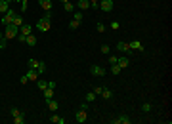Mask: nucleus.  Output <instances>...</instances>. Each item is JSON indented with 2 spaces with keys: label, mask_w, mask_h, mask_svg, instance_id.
<instances>
[{
  "label": "nucleus",
  "mask_w": 172,
  "mask_h": 124,
  "mask_svg": "<svg viewBox=\"0 0 172 124\" xmlns=\"http://www.w3.org/2000/svg\"><path fill=\"white\" fill-rule=\"evenodd\" d=\"M94 94H96V95H101V92H103V88H101V86H96V88H94Z\"/></svg>",
  "instance_id": "37"
},
{
  "label": "nucleus",
  "mask_w": 172,
  "mask_h": 124,
  "mask_svg": "<svg viewBox=\"0 0 172 124\" xmlns=\"http://www.w3.org/2000/svg\"><path fill=\"white\" fill-rule=\"evenodd\" d=\"M50 27H52V21H50V19H46V17H42V19H38V21H36V29L42 31V33L50 31Z\"/></svg>",
  "instance_id": "3"
},
{
  "label": "nucleus",
  "mask_w": 172,
  "mask_h": 124,
  "mask_svg": "<svg viewBox=\"0 0 172 124\" xmlns=\"http://www.w3.org/2000/svg\"><path fill=\"white\" fill-rule=\"evenodd\" d=\"M17 34H19V27H15L14 23L6 25V31H4V37H6V38H15Z\"/></svg>",
  "instance_id": "2"
},
{
  "label": "nucleus",
  "mask_w": 172,
  "mask_h": 124,
  "mask_svg": "<svg viewBox=\"0 0 172 124\" xmlns=\"http://www.w3.org/2000/svg\"><path fill=\"white\" fill-rule=\"evenodd\" d=\"M109 50H111V48H109L107 44H103V46H101V54H107L109 55Z\"/></svg>",
  "instance_id": "39"
},
{
  "label": "nucleus",
  "mask_w": 172,
  "mask_h": 124,
  "mask_svg": "<svg viewBox=\"0 0 172 124\" xmlns=\"http://www.w3.org/2000/svg\"><path fill=\"white\" fill-rule=\"evenodd\" d=\"M111 29H113V31L121 29V23H119V21H111Z\"/></svg>",
  "instance_id": "38"
},
{
  "label": "nucleus",
  "mask_w": 172,
  "mask_h": 124,
  "mask_svg": "<svg viewBox=\"0 0 172 124\" xmlns=\"http://www.w3.org/2000/svg\"><path fill=\"white\" fill-rule=\"evenodd\" d=\"M14 122L15 124H25V115H17V117H14Z\"/></svg>",
  "instance_id": "27"
},
{
  "label": "nucleus",
  "mask_w": 172,
  "mask_h": 124,
  "mask_svg": "<svg viewBox=\"0 0 172 124\" xmlns=\"http://www.w3.org/2000/svg\"><path fill=\"white\" fill-rule=\"evenodd\" d=\"M6 46H8V38H6V37H2V38H0V50H4Z\"/></svg>",
  "instance_id": "34"
},
{
  "label": "nucleus",
  "mask_w": 172,
  "mask_h": 124,
  "mask_svg": "<svg viewBox=\"0 0 172 124\" xmlns=\"http://www.w3.org/2000/svg\"><path fill=\"white\" fill-rule=\"evenodd\" d=\"M113 2H115V0H113Z\"/></svg>",
  "instance_id": "46"
},
{
  "label": "nucleus",
  "mask_w": 172,
  "mask_h": 124,
  "mask_svg": "<svg viewBox=\"0 0 172 124\" xmlns=\"http://www.w3.org/2000/svg\"><path fill=\"white\" fill-rule=\"evenodd\" d=\"M130 61H132L130 57H119V59H117V65L121 67V69H126V67L130 65Z\"/></svg>",
  "instance_id": "10"
},
{
  "label": "nucleus",
  "mask_w": 172,
  "mask_h": 124,
  "mask_svg": "<svg viewBox=\"0 0 172 124\" xmlns=\"http://www.w3.org/2000/svg\"><path fill=\"white\" fill-rule=\"evenodd\" d=\"M121 71H122V69L117 65V63H115V65H111V73H113V75H121Z\"/></svg>",
  "instance_id": "31"
},
{
  "label": "nucleus",
  "mask_w": 172,
  "mask_h": 124,
  "mask_svg": "<svg viewBox=\"0 0 172 124\" xmlns=\"http://www.w3.org/2000/svg\"><path fill=\"white\" fill-rule=\"evenodd\" d=\"M94 99H96V94H94V92H88V94H86V101H94Z\"/></svg>",
  "instance_id": "33"
},
{
  "label": "nucleus",
  "mask_w": 172,
  "mask_h": 124,
  "mask_svg": "<svg viewBox=\"0 0 172 124\" xmlns=\"http://www.w3.org/2000/svg\"><path fill=\"white\" fill-rule=\"evenodd\" d=\"M6 2H8V4H12V2H14V0H6Z\"/></svg>",
  "instance_id": "42"
},
{
  "label": "nucleus",
  "mask_w": 172,
  "mask_h": 124,
  "mask_svg": "<svg viewBox=\"0 0 172 124\" xmlns=\"http://www.w3.org/2000/svg\"><path fill=\"white\" fill-rule=\"evenodd\" d=\"M25 77L29 78V80H35V82H36V80H38V78H40V75H38V73H36V71H35V69H29V73L25 75Z\"/></svg>",
  "instance_id": "12"
},
{
  "label": "nucleus",
  "mask_w": 172,
  "mask_h": 124,
  "mask_svg": "<svg viewBox=\"0 0 172 124\" xmlns=\"http://www.w3.org/2000/svg\"><path fill=\"white\" fill-rule=\"evenodd\" d=\"M8 10H10V4H8L6 0H0V15H4Z\"/></svg>",
  "instance_id": "15"
},
{
  "label": "nucleus",
  "mask_w": 172,
  "mask_h": 124,
  "mask_svg": "<svg viewBox=\"0 0 172 124\" xmlns=\"http://www.w3.org/2000/svg\"><path fill=\"white\" fill-rule=\"evenodd\" d=\"M101 97H103V99H111V97H113V92L109 90V88H103V92H101Z\"/></svg>",
  "instance_id": "20"
},
{
  "label": "nucleus",
  "mask_w": 172,
  "mask_h": 124,
  "mask_svg": "<svg viewBox=\"0 0 172 124\" xmlns=\"http://www.w3.org/2000/svg\"><path fill=\"white\" fill-rule=\"evenodd\" d=\"M10 115H12V117H17V115H25V113H23V111H19L17 107H12V109H10Z\"/></svg>",
  "instance_id": "28"
},
{
  "label": "nucleus",
  "mask_w": 172,
  "mask_h": 124,
  "mask_svg": "<svg viewBox=\"0 0 172 124\" xmlns=\"http://www.w3.org/2000/svg\"><path fill=\"white\" fill-rule=\"evenodd\" d=\"M128 48L130 50H134V52H143V44L140 40H132V42H128Z\"/></svg>",
  "instance_id": "8"
},
{
  "label": "nucleus",
  "mask_w": 172,
  "mask_h": 124,
  "mask_svg": "<svg viewBox=\"0 0 172 124\" xmlns=\"http://www.w3.org/2000/svg\"><path fill=\"white\" fill-rule=\"evenodd\" d=\"M113 6H115L113 0H100V10H101V11H105V14L113 11Z\"/></svg>",
  "instance_id": "5"
},
{
  "label": "nucleus",
  "mask_w": 172,
  "mask_h": 124,
  "mask_svg": "<svg viewBox=\"0 0 172 124\" xmlns=\"http://www.w3.org/2000/svg\"><path fill=\"white\" fill-rule=\"evenodd\" d=\"M38 4L44 11H52V0H38Z\"/></svg>",
  "instance_id": "11"
},
{
  "label": "nucleus",
  "mask_w": 172,
  "mask_h": 124,
  "mask_svg": "<svg viewBox=\"0 0 172 124\" xmlns=\"http://www.w3.org/2000/svg\"><path fill=\"white\" fill-rule=\"evenodd\" d=\"M90 2V6L94 8V10H100V0H88Z\"/></svg>",
  "instance_id": "32"
},
{
  "label": "nucleus",
  "mask_w": 172,
  "mask_h": 124,
  "mask_svg": "<svg viewBox=\"0 0 172 124\" xmlns=\"http://www.w3.org/2000/svg\"><path fill=\"white\" fill-rule=\"evenodd\" d=\"M61 2H63V4H65V2H69V0H61Z\"/></svg>",
  "instance_id": "43"
},
{
  "label": "nucleus",
  "mask_w": 172,
  "mask_h": 124,
  "mask_svg": "<svg viewBox=\"0 0 172 124\" xmlns=\"http://www.w3.org/2000/svg\"><path fill=\"white\" fill-rule=\"evenodd\" d=\"M36 86H38L40 90H46V88H48V82L42 80V78H38V80H36Z\"/></svg>",
  "instance_id": "26"
},
{
  "label": "nucleus",
  "mask_w": 172,
  "mask_h": 124,
  "mask_svg": "<svg viewBox=\"0 0 172 124\" xmlns=\"http://www.w3.org/2000/svg\"><path fill=\"white\" fill-rule=\"evenodd\" d=\"M14 15H15V11H14V10H12V8H10V10H8L6 14L2 15V17H0V21H2V25H4V27H6V25H10V23L14 21Z\"/></svg>",
  "instance_id": "4"
},
{
  "label": "nucleus",
  "mask_w": 172,
  "mask_h": 124,
  "mask_svg": "<svg viewBox=\"0 0 172 124\" xmlns=\"http://www.w3.org/2000/svg\"><path fill=\"white\" fill-rule=\"evenodd\" d=\"M19 33H21V34H25V37H27V34H31V25L23 23V25L19 27Z\"/></svg>",
  "instance_id": "18"
},
{
  "label": "nucleus",
  "mask_w": 172,
  "mask_h": 124,
  "mask_svg": "<svg viewBox=\"0 0 172 124\" xmlns=\"http://www.w3.org/2000/svg\"><path fill=\"white\" fill-rule=\"evenodd\" d=\"M63 8H65V11H69V14H73V11H75V4H71V2H65Z\"/></svg>",
  "instance_id": "24"
},
{
  "label": "nucleus",
  "mask_w": 172,
  "mask_h": 124,
  "mask_svg": "<svg viewBox=\"0 0 172 124\" xmlns=\"http://www.w3.org/2000/svg\"><path fill=\"white\" fill-rule=\"evenodd\" d=\"M2 37H4V34H2V33H0V38H2Z\"/></svg>",
  "instance_id": "44"
},
{
  "label": "nucleus",
  "mask_w": 172,
  "mask_h": 124,
  "mask_svg": "<svg viewBox=\"0 0 172 124\" xmlns=\"http://www.w3.org/2000/svg\"><path fill=\"white\" fill-rule=\"evenodd\" d=\"M73 19H77V21H82V19H84V14H82L80 10H79V11L75 10V11H73Z\"/></svg>",
  "instance_id": "23"
},
{
  "label": "nucleus",
  "mask_w": 172,
  "mask_h": 124,
  "mask_svg": "<svg viewBox=\"0 0 172 124\" xmlns=\"http://www.w3.org/2000/svg\"><path fill=\"white\" fill-rule=\"evenodd\" d=\"M46 105H48V109H50V111H57V107H59L54 97H52V99H48V101H46Z\"/></svg>",
  "instance_id": "16"
},
{
  "label": "nucleus",
  "mask_w": 172,
  "mask_h": 124,
  "mask_svg": "<svg viewBox=\"0 0 172 124\" xmlns=\"http://www.w3.org/2000/svg\"><path fill=\"white\" fill-rule=\"evenodd\" d=\"M96 31H98V33H103V31H105V25H103V23H98V25H96Z\"/></svg>",
  "instance_id": "36"
},
{
  "label": "nucleus",
  "mask_w": 172,
  "mask_h": 124,
  "mask_svg": "<svg viewBox=\"0 0 172 124\" xmlns=\"http://www.w3.org/2000/svg\"><path fill=\"white\" fill-rule=\"evenodd\" d=\"M117 55H109V65H115V63H117Z\"/></svg>",
  "instance_id": "40"
},
{
  "label": "nucleus",
  "mask_w": 172,
  "mask_h": 124,
  "mask_svg": "<svg viewBox=\"0 0 172 124\" xmlns=\"http://www.w3.org/2000/svg\"><path fill=\"white\" fill-rule=\"evenodd\" d=\"M50 122H54V124H65V118L59 117V115H52V117H50Z\"/></svg>",
  "instance_id": "14"
},
{
  "label": "nucleus",
  "mask_w": 172,
  "mask_h": 124,
  "mask_svg": "<svg viewBox=\"0 0 172 124\" xmlns=\"http://www.w3.org/2000/svg\"><path fill=\"white\" fill-rule=\"evenodd\" d=\"M86 117H88V101L86 103H82V105H80V109L77 111L75 113V118H77V122H86Z\"/></svg>",
  "instance_id": "1"
},
{
  "label": "nucleus",
  "mask_w": 172,
  "mask_h": 124,
  "mask_svg": "<svg viewBox=\"0 0 172 124\" xmlns=\"http://www.w3.org/2000/svg\"><path fill=\"white\" fill-rule=\"evenodd\" d=\"M111 124H130V117L128 115H119V117L111 118Z\"/></svg>",
  "instance_id": "7"
},
{
  "label": "nucleus",
  "mask_w": 172,
  "mask_h": 124,
  "mask_svg": "<svg viewBox=\"0 0 172 124\" xmlns=\"http://www.w3.org/2000/svg\"><path fill=\"white\" fill-rule=\"evenodd\" d=\"M38 63H40V61H36V59L31 57V59L27 61V65H29V69H35V71H36V69H38Z\"/></svg>",
  "instance_id": "19"
},
{
  "label": "nucleus",
  "mask_w": 172,
  "mask_h": 124,
  "mask_svg": "<svg viewBox=\"0 0 172 124\" xmlns=\"http://www.w3.org/2000/svg\"><path fill=\"white\" fill-rule=\"evenodd\" d=\"M77 8H79L80 11H84V10L90 8V2H88V0H77Z\"/></svg>",
  "instance_id": "13"
},
{
  "label": "nucleus",
  "mask_w": 172,
  "mask_h": 124,
  "mask_svg": "<svg viewBox=\"0 0 172 124\" xmlns=\"http://www.w3.org/2000/svg\"><path fill=\"white\" fill-rule=\"evenodd\" d=\"M44 71H46V63H44V61H40V63H38V69H36V73H38V75H42Z\"/></svg>",
  "instance_id": "29"
},
{
  "label": "nucleus",
  "mask_w": 172,
  "mask_h": 124,
  "mask_svg": "<svg viewBox=\"0 0 172 124\" xmlns=\"http://www.w3.org/2000/svg\"><path fill=\"white\" fill-rule=\"evenodd\" d=\"M19 4H21V11H27V8H29V2H27V0H21Z\"/></svg>",
  "instance_id": "35"
},
{
  "label": "nucleus",
  "mask_w": 172,
  "mask_h": 124,
  "mask_svg": "<svg viewBox=\"0 0 172 124\" xmlns=\"http://www.w3.org/2000/svg\"><path fill=\"white\" fill-rule=\"evenodd\" d=\"M90 73H92V77H105L107 71H105L103 67H100V65H92L90 67Z\"/></svg>",
  "instance_id": "6"
},
{
  "label": "nucleus",
  "mask_w": 172,
  "mask_h": 124,
  "mask_svg": "<svg viewBox=\"0 0 172 124\" xmlns=\"http://www.w3.org/2000/svg\"><path fill=\"white\" fill-rule=\"evenodd\" d=\"M12 23H14L15 27H21L23 25V15H14V21Z\"/></svg>",
  "instance_id": "21"
},
{
  "label": "nucleus",
  "mask_w": 172,
  "mask_h": 124,
  "mask_svg": "<svg viewBox=\"0 0 172 124\" xmlns=\"http://www.w3.org/2000/svg\"><path fill=\"white\" fill-rule=\"evenodd\" d=\"M79 27H80V21H77V19H73V21L69 23V29H71V31H77Z\"/></svg>",
  "instance_id": "25"
},
{
  "label": "nucleus",
  "mask_w": 172,
  "mask_h": 124,
  "mask_svg": "<svg viewBox=\"0 0 172 124\" xmlns=\"http://www.w3.org/2000/svg\"><path fill=\"white\" fill-rule=\"evenodd\" d=\"M42 92H44V99H46V101L54 97V88H50V86H48L46 90H42Z\"/></svg>",
  "instance_id": "17"
},
{
  "label": "nucleus",
  "mask_w": 172,
  "mask_h": 124,
  "mask_svg": "<svg viewBox=\"0 0 172 124\" xmlns=\"http://www.w3.org/2000/svg\"><path fill=\"white\" fill-rule=\"evenodd\" d=\"M115 48H117V50L119 52H121V54H128V52H130V48H128V42H117V46H115Z\"/></svg>",
  "instance_id": "9"
},
{
  "label": "nucleus",
  "mask_w": 172,
  "mask_h": 124,
  "mask_svg": "<svg viewBox=\"0 0 172 124\" xmlns=\"http://www.w3.org/2000/svg\"><path fill=\"white\" fill-rule=\"evenodd\" d=\"M15 2H21V0H15Z\"/></svg>",
  "instance_id": "45"
},
{
  "label": "nucleus",
  "mask_w": 172,
  "mask_h": 124,
  "mask_svg": "<svg viewBox=\"0 0 172 124\" xmlns=\"http://www.w3.org/2000/svg\"><path fill=\"white\" fill-rule=\"evenodd\" d=\"M151 107H153V105H151L149 101H145V103L142 105V111H143V113H149V111H151Z\"/></svg>",
  "instance_id": "30"
},
{
  "label": "nucleus",
  "mask_w": 172,
  "mask_h": 124,
  "mask_svg": "<svg viewBox=\"0 0 172 124\" xmlns=\"http://www.w3.org/2000/svg\"><path fill=\"white\" fill-rule=\"evenodd\" d=\"M25 42L29 44V46H35V44H36V37H35V34H27Z\"/></svg>",
  "instance_id": "22"
},
{
  "label": "nucleus",
  "mask_w": 172,
  "mask_h": 124,
  "mask_svg": "<svg viewBox=\"0 0 172 124\" xmlns=\"http://www.w3.org/2000/svg\"><path fill=\"white\" fill-rule=\"evenodd\" d=\"M19 82H21V84H27V82H29V78L25 77V75H23V77H21V78H19Z\"/></svg>",
  "instance_id": "41"
}]
</instances>
